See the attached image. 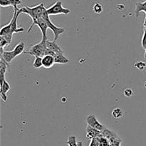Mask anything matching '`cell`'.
Returning <instances> with one entry per match:
<instances>
[{
  "label": "cell",
  "mask_w": 146,
  "mask_h": 146,
  "mask_svg": "<svg viewBox=\"0 0 146 146\" xmlns=\"http://www.w3.org/2000/svg\"><path fill=\"white\" fill-rule=\"evenodd\" d=\"M93 10L96 14H101L103 11V7L99 3H96L93 7Z\"/></svg>",
  "instance_id": "603a6c76"
},
{
  "label": "cell",
  "mask_w": 146,
  "mask_h": 146,
  "mask_svg": "<svg viewBox=\"0 0 146 146\" xmlns=\"http://www.w3.org/2000/svg\"><path fill=\"white\" fill-rule=\"evenodd\" d=\"M142 47L146 50V29H143V35L142 37Z\"/></svg>",
  "instance_id": "83f0119b"
},
{
  "label": "cell",
  "mask_w": 146,
  "mask_h": 146,
  "mask_svg": "<svg viewBox=\"0 0 146 146\" xmlns=\"http://www.w3.org/2000/svg\"><path fill=\"white\" fill-rule=\"evenodd\" d=\"M33 66L35 68H41L43 67V62H42V57H35V59L33 62Z\"/></svg>",
  "instance_id": "44dd1931"
},
{
  "label": "cell",
  "mask_w": 146,
  "mask_h": 146,
  "mask_svg": "<svg viewBox=\"0 0 146 146\" xmlns=\"http://www.w3.org/2000/svg\"><path fill=\"white\" fill-rule=\"evenodd\" d=\"M144 58L146 59V50H145V53H144Z\"/></svg>",
  "instance_id": "4dcf8cb0"
},
{
  "label": "cell",
  "mask_w": 146,
  "mask_h": 146,
  "mask_svg": "<svg viewBox=\"0 0 146 146\" xmlns=\"http://www.w3.org/2000/svg\"><path fill=\"white\" fill-rule=\"evenodd\" d=\"M34 25H37L38 27V28L41 29V34H42V40H47V36H46V31L47 29H48V25H47V23L46 22V21L44 20V19L42 17L38 18L37 19L34 20L32 21V24L30 26V27L29 28V29L27 30L28 33L31 31V29L33 28Z\"/></svg>",
  "instance_id": "52a82bcc"
},
{
  "label": "cell",
  "mask_w": 146,
  "mask_h": 146,
  "mask_svg": "<svg viewBox=\"0 0 146 146\" xmlns=\"http://www.w3.org/2000/svg\"><path fill=\"white\" fill-rule=\"evenodd\" d=\"M9 45V44L8 43V42L5 40L3 37H0V46H1V48L4 49L5 47Z\"/></svg>",
  "instance_id": "d4e9b609"
},
{
  "label": "cell",
  "mask_w": 146,
  "mask_h": 146,
  "mask_svg": "<svg viewBox=\"0 0 146 146\" xmlns=\"http://www.w3.org/2000/svg\"><path fill=\"white\" fill-rule=\"evenodd\" d=\"M21 14L20 8L17 7L14 9L12 19L9 24L1 27V31H0V36L14 34V33H20L24 31V29L23 27H18L17 26V19H18L19 16Z\"/></svg>",
  "instance_id": "6da1fadb"
},
{
  "label": "cell",
  "mask_w": 146,
  "mask_h": 146,
  "mask_svg": "<svg viewBox=\"0 0 146 146\" xmlns=\"http://www.w3.org/2000/svg\"><path fill=\"white\" fill-rule=\"evenodd\" d=\"M143 29H146V15H145V21H144V24H143Z\"/></svg>",
  "instance_id": "f546056e"
},
{
  "label": "cell",
  "mask_w": 146,
  "mask_h": 146,
  "mask_svg": "<svg viewBox=\"0 0 146 146\" xmlns=\"http://www.w3.org/2000/svg\"><path fill=\"white\" fill-rule=\"evenodd\" d=\"M124 95L126 96L127 97H130L133 94V90L131 88H126L123 92Z\"/></svg>",
  "instance_id": "484cf974"
},
{
  "label": "cell",
  "mask_w": 146,
  "mask_h": 146,
  "mask_svg": "<svg viewBox=\"0 0 146 146\" xmlns=\"http://www.w3.org/2000/svg\"><path fill=\"white\" fill-rule=\"evenodd\" d=\"M141 11H143L145 13L146 15V1L143 2H138L135 4V17H138Z\"/></svg>",
  "instance_id": "2e32d148"
},
{
  "label": "cell",
  "mask_w": 146,
  "mask_h": 146,
  "mask_svg": "<svg viewBox=\"0 0 146 146\" xmlns=\"http://www.w3.org/2000/svg\"><path fill=\"white\" fill-rule=\"evenodd\" d=\"M47 9L44 7V3H41V4H38V5L35 6L33 7H24L20 8V11L21 13L24 14H27L32 19V21L34 20L37 19L38 18L42 17L43 14L46 11Z\"/></svg>",
  "instance_id": "3957f363"
},
{
  "label": "cell",
  "mask_w": 146,
  "mask_h": 146,
  "mask_svg": "<svg viewBox=\"0 0 146 146\" xmlns=\"http://www.w3.org/2000/svg\"><path fill=\"white\" fill-rule=\"evenodd\" d=\"M66 144L68 146H83V145H84L82 141H77L76 137L74 135H71L68 137Z\"/></svg>",
  "instance_id": "e0dca14e"
},
{
  "label": "cell",
  "mask_w": 146,
  "mask_h": 146,
  "mask_svg": "<svg viewBox=\"0 0 146 146\" xmlns=\"http://www.w3.org/2000/svg\"><path fill=\"white\" fill-rule=\"evenodd\" d=\"M135 67H136L138 70H141V71H142V70H143L146 67V64L145 62H143L142 61H139L138 62H136L135 64Z\"/></svg>",
  "instance_id": "cb8c5ba5"
},
{
  "label": "cell",
  "mask_w": 146,
  "mask_h": 146,
  "mask_svg": "<svg viewBox=\"0 0 146 146\" xmlns=\"http://www.w3.org/2000/svg\"><path fill=\"white\" fill-rule=\"evenodd\" d=\"M9 65V64H8L2 57H1V62H0V83L3 82L4 80H6L5 74Z\"/></svg>",
  "instance_id": "8fae6325"
},
{
  "label": "cell",
  "mask_w": 146,
  "mask_h": 146,
  "mask_svg": "<svg viewBox=\"0 0 146 146\" xmlns=\"http://www.w3.org/2000/svg\"><path fill=\"white\" fill-rule=\"evenodd\" d=\"M43 67L46 69H49L55 64L54 57L51 55H45L42 57Z\"/></svg>",
  "instance_id": "4fadbf2b"
},
{
  "label": "cell",
  "mask_w": 146,
  "mask_h": 146,
  "mask_svg": "<svg viewBox=\"0 0 146 146\" xmlns=\"http://www.w3.org/2000/svg\"><path fill=\"white\" fill-rule=\"evenodd\" d=\"M89 146H99V140H98V137L91 139Z\"/></svg>",
  "instance_id": "4316f807"
},
{
  "label": "cell",
  "mask_w": 146,
  "mask_h": 146,
  "mask_svg": "<svg viewBox=\"0 0 146 146\" xmlns=\"http://www.w3.org/2000/svg\"><path fill=\"white\" fill-rule=\"evenodd\" d=\"M98 139L99 140V146H110L109 140L107 139L106 137L101 135L98 137Z\"/></svg>",
  "instance_id": "7402d4cb"
},
{
  "label": "cell",
  "mask_w": 146,
  "mask_h": 146,
  "mask_svg": "<svg viewBox=\"0 0 146 146\" xmlns=\"http://www.w3.org/2000/svg\"><path fill=\"white\" fill-rule=\"evenodd\" d=\"M71 12V10L63 7L62 1H57L51 7L47 9V13L49 16L58 15V14H65L67 15Z\"/></svg>",
  "instance_id": "5b68a950"
},
{
  "label": "cell",
  "mask_w": 146,
  "mask_h": 146,
  "mask_svg": "<svg viewBox=\"0 0 146 146\" xmlns=\"http://www.w3.org/2000/svg\"><path fill=\"white\" fill-rule=\"evenodd\" d=\"M21 4V0H0V5L1 7H13L14 9H15Z\"/></svg>",
  "instance_id": "7c38bea8"
},
{
  "label": "cell",
  "mask_w": 146,
  "mask_h": 146,
  "mask_svg": "<svg viewBox=\"0 0 146 146\" xmlns=\"http://www.w3.org/2000/svg\"><path fill=\"white\" fill-rule=\"evenodd\" d=\"M42 17L44 19V20L46 21V22L47 23V25H48V29H50L51 30H52L53 33H54V41L56 42L57 40H58V37H59L61 34H63V33L65 31V29H64V28H61V27H57V26H56L55 24H53V23L51 22V19H50L49 15H48V13H47V9H46V11L43 14Z\"/></svg>",
  "instance_id": "8992f818"
},
{
  "label": "cell",
  "mask_w": 146,
  "mask_h": 146,
  "mask_svg": "<svg viewBox=\"0 0 146 146\" xmlns=\"http://www.w3.org/2000/svg\"><path fill=\"white\" fill-rule=\"evenodd\" d=\"M121 142H122V140L117 135L115 137H113L111 139H110V146H121Z\"/></svg>",
  "instance_id": "ffe728a7"
},
{
  "label": "cell",
  "mask_w": 146,
  "mask_h": 146,
  "mask_svg": "<svg viewBox=\"0 0 146 146\" xmlns=\"http://www.w3.org/2000/svg\"><path fill=\"white\" fill-rule=\"evenodd\" d=\"M111 115L113 118L119 119L123 116V111L122 110V109L119 108V107H116V108L113 109L112 110Z\"/></svg>",
  "instance_id": "d6986e66"
},
{
  "label": "cell",
  "mask_w": 146,
  "mask_h": 146,
  "mask_svg": "<svg viewBox=\"0 0 146 146\" xmlns=\"http://www.w3.org/2000/svg\"><path fill=\"white\" fill-rule=\"evenodd\" d=\"M145 87L146 88V81L145 82Z\"/></svg>",
  "instance_id": "1f68e13d"
},
{
  "label": "cell",
  "mask_w": 146,
  "mask_h": 146,
  "mask_svg": "<svg viewBox=\"0 0 146 146\" xmlns=\"http://www.w3.org/2000/svg\"><path fill=\"white\" fill-rule=\"evenodd\" d=\"M24 49H25V43L23 41L18 43L14 50L11 51H7L3 48H1V57H2L8 64H9L17 56L24 52Z\"/></svg>",
  "instance_id": "7a4b0ae2"
},
{
  "label": "cell",
  "mask_w": 146,
  "mask_h": 146,
  "mask_svg": "<svg viewBox=\"0 0 146 146\" xmlns=\"http://www.w3.org/2000/svg\"><path fill=\"white\" fill-rule=\"evenodd\" d=\"M56 53H55L54 52H53L52 50H49V49H48V48H46L45 55H51V56H53V57H54V56L56 55Z\"/></svg>",
  "instance_id": "f1b7e54d"
},
{
  "label": "cell",
  "mask_w": 146,
  "mask_h": 146,
  "mask_svg": "<svg viewBox=\"0 0 146 146\" xmlns=\"http://www.w3.org/2000/svg\"><path fill=\"white\" fill-rule=\"evenodd\" d=\"M101 134H102V135L104 136V137H106V138L108 139V140H110V139H111L112 137H115V136L118 135H117L115 132H113V131H112V130H109V129L106 128V127H104V130L101 131Z\"/></svg>",
  "instance_id": "ac0fdd59"
},
{
  "label": "cell",
  "mask_w": 146,
  "mask_h": 146,
  "mask_svg": "<svg viewBox=\"0 0 146 146\" xmlns=\"http://www.w3.org/2000/svg\"><path fill=\"white\" fill-rule=\"evenodd\" d=\"M46 44L47 48L52 50L55 53H64L62 49L57 43H56L55 41H49V40H47L46 41Z\"/></svg>",
  "instance_id": "5bb4252c"
},
{
  "label": "cell",
  "mask_w": 146,
  "mask_h": 146,
  "mask_svg": "<svg viewBox=\"0 0 146 146\" xmlns=\"http://www.w3.org/2000/svg\"><path fill=\"white\" fill-rule=\"evenodd\" d=\"M102 135L101 134V131L97 130V129L94 128V127H91L89 125H87L86 127V137L87 138L91 139L93 138H96V137H100Z\"/></svg>",
  "instance_id": "30bf717a"
},
{
  "label": "cell",
  "mask_w": 146,
  "mask_h": 146,
  "mask_svg": "<svg viewBox=\"0 0 146 146\" xmlns=\"http://www.w3.org/2000/svg\"><path fill=\"white\" fill-rule=\"evenodd\" d=\"M54 60H55V64H65L69 62L68 58L64 55V53H56L54 56Z\"/></svg>",
  "instance_id": "9a60e30c"
},
{
  "label": "cell",
  "mask_w": 146,
  "mask_h": 146,
  "mask_svg": "<svg viewBox=\"0 0 146 146\" xmlns=\"http://www.w3.org/2000/svg\"><path fill=\"white\" fill-rule=\"evenodd\" d=\"M46 40H41V42H38L37 44H34L31 46L29 50V51L24 52V54H30L34 57H43L45 56L46 50Z\"/></svg>",
  "instance_id": "277c9868"
},
{
  "label": "cell",
  "mask_w": 146,
  "mask_h": 146,
  "mask_svg": "<svg viewBox=\"0 0 146 146\" xmlns=\"http://www.w3.org/2000/svg\"><path fill=\"white\" fill-rule=\"evenodd\" d=\"M0 96H1V98L3 101L6 102L7 101V92L9 91L10 90V84L7 81L4 80L3 82L0 83Z\"/></svg>",
  "instance_id": "9c48e42d"
},
{
  "label": "cell",
  "mask_w": 146,
  "mask_h": 146,
  "mask_svg": "<svg viewBox=\"0 0 146 146\" xmlns=\"http://www.w3.org/2000/svg\"><path fill=\"white\" fill-rule=\"evenodd\" d=\"M86 123L88 125L91 126V127H94V128L97 129V130H100V131H102L104 129V127H105L104 125H102L98 121L95 115H88L86 117Z\"/></svg>",
  "instance_id": "ba28073f"
}]
</instances>
